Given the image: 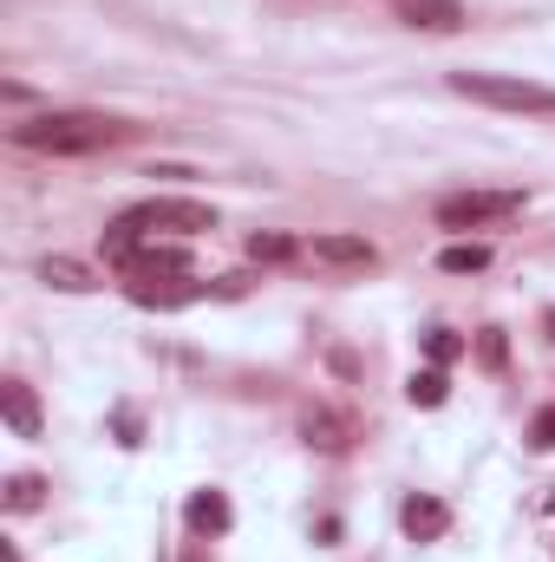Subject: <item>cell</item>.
<instances>
[{"instance_id":"obj_17","label":"cell","mask_w":555,"mask_h":562,"mask_svg":"<svg viewBox=\"0 0 555 562\" xmlns=\"http://www.w3.org/2000/svg\"><path fill=\"white\" fill-rule=\"evenodd\" d=\"M424 353H431V367H451V360L464 353V340H457L451 327H431V334H424Z\"/></svg>"},{"instance_id":"obj_16","label":"cell","mask_w":555,"mask_h":562,"mask_svg":"<svg viewBox=\"0 0 555 562\" xmlns=\"http://www.w3.org/2000/svg\"><path fill=\"white\" fill-rule=\"evenodd\" d=\"M39 477L33 471H20V477H7V510H39Z\"/></svg>"},{"instance_id":"obj_18","label":"cell","mask_w":555,"mask_h":562,"mask_svg":"<svg viewBox=\"0 0 555 562\" xmlns=\"http://www.w3.org/2000/svg\"><path fill=\"white\" fill-rule=\"evenodd\" d=\"M530 445H536V451H555V406H550V413H536V425H530Z\"/></svg>"},{"instance_id":"obj_13","label":"cell","mask_w":555,"mask_h":562,"mask_svg":"<svg viewBox=\"0 0 555 562\" xmlns=\"http://www.w3.org/2000/svg\"><path fill=\"white\" fill-rule=\"evenodd\" d=\"M438 269H444V276H484V269H490V249H484V243H451V249L438 256Z\"/></svg>"},{"instance_id":"obj_8","label":"cell","mask_w":555,"mask_h":562,"mask_svg":"<svg viewBox=\"0 0 555 562\" xmlns=\"http://www.w3.org/2000/svg\"><path fill=\"white\" fill-rule=\"evenodd\" d=\"M0 413H7L13 438H39V400H33L26 380H0Z\"/></svg>"},{"instance_id":"obj_15","label":"cell","mask_w":555,"mask_h":562,"mask_svg":"<svg viewBox=\"0 0 555 562\" xmlns=\"http://www.w3.org/2000/svg\"><path fill=\"white\" fill-rule=\"evenodd\" d=\"M249 256H256V262H294L301 243H294V236H275V229H256V236H249Z\"/></svg>"},{"instance_id":"obj_7","label":"cell","mask_w":555,"mask_h":562,"mask_svg":"<svg viewBox=\"0 0 555 562\" xmlns=\"http://www.w3.org/2000/svg\"><path fill=\"white\" fill-rule=\"evenodd\" d=\"M301 438H307L314 451H347V445H353V419L333 413V406H307V413H301Z\"/></svg>"},{"instance_id":"obj_9","label":"cell","mask_w":555,"mask_h":562,"mask_svg":"<svg viewBox=\"0 0 555 562\" xmlns=\"http://www.w3.org/2000/svg\"><path fill=\"white\" fill-rule=\"evenodd\" d=\"M406 26H431V33H457L464 26V0H399Z\"/></svg>"},{"instance_id":"obj_12","label":"cell","mask_w":555,"mask_h":562,"mask_svg":"<svg viewBox=\"0 0 555 562\" xmlns=\"http://www.w3.org/2000/svg\"><path fill=\"white\" fill-rule=\"evenodd\" d=\"M39 281H46V288H66V294L99 288V276H92L86 262H72V256H46V262H39Z\"/></svg>"},{"instance_id":"obj_4","label":"cell","mask_w":555,"mask_h":562,"mask_svg":"<svg viewBox=\"0 0 555 562\" xmlns=\"http://www.w3.org/2000/svg\"><path fill=\"white\" fill-rule=\"evenodd\" d=\"M510 216H523V190H464V196L438 203L444 229H484V223H510Z\"/></svg>"},{"instance_id":"obj_14","label":"cell","mask_w":555,"mask_h":562,"mask_svg":"<svg viewBox=\"0 0 555 562\" xmlns=\"http://www.w3.org/2000/svg\"><path fill=\"white\" fill-rule=\"evenodd\" d=\"M444 393H451L444 367H424V373H412V380H406V400H412V406H444Z\"/></svg>"},{"instance_id":"obj_10","label":"cell","mask_w":555,"mask_h":562,"mask_svg":"<svg viewBox=\"0 0 555 562\" xmlns=\"http://www.w3.org/2000/svg\"><path fill=\"white\" fill-rule=\"evenodd\" d=\"M399 524H406V537H412V543H431V537H444V530H451V510H444L438 497H406Z\"/></svg>"},{"instance_id":"obj_19","label":"cell","mask_w":555,"mask_h":562,"mask_svg":"<svg viewBox=\"0 0 555 562\" xmlns=\"http://www.w3.org/2000/svg\"><path fill=\"white\" fill-rule=\"evenodd\" d=\"M183 562H203V557H183Z\"/></svg>"},{"instance_id":"obj_1","label":"cell","mask_w":555,"mask_h":562,"mask_svg":"<svg viewBox=\"0 0 555 562\" xmlns=\"http://www.w3.org/2000/svg\"><path fill=\"white\" fill-rule=\"evenodd\" d=\"M7 138L20 144V150L86 157V150L125 144V138H132V125H118V119H99V112H39V119H20V125H7Z\"/></svg>"},{"instance_id":"obj_3","label":"cell","mask_w":555,"mask_h":562,"mask_svg":"<svg viewBox=\"0 0 555 562\" xmlns=\"http://www.w3.org/2000/svg\"><path fill=\"white\" fill-rule=\"evenodd\" d=\"M451 92L497 105V112H523V119H555V86L517 79V72H451Z\"/></svg>"},{"instance_id":"obj_2","label":"cell","mask_w":555,"mask_h":562,"mask_svg":"<svg viewBox=\"0 0 555 562\" xmlns=\"http://www.w3.org/2000/svg\"><path fill=\"white\" fill-rule=\"evenodd\" d=\"M157 229L196 236V229H216V210H209V203H190V196H150V203H132V210L105 229V249L125 256L138 236H157Z\"/></svg>"},{"instance_id":"obj_11","label":"cell","mask_w":555,"mask_h":562,"mask_svg":"<svg viewBox=\"0 0 555 562\" xmlns=\"http://www.w3.org/2000/svg\"><path fill=\"white\" fill-rule=\"evenodd\" d=\"M183 517H190L196 537H223V530H229V497H223V491H196V497L183 504Z\"/></svg>"},{"instance_id":"obj_6","label":"cell","mask_w":555,"mask_h":562,"mask_svg":"<svg viewBox=\"0 0 555 562\" xmlns=\"http://www.w3.org/2000/svg\"><path fill=\"white\" fill-rule=\"evenodd\" d=\"M301 256H307V262H327V269H373V262H380V249H373L366 236H314Z\"/></svg>"},{"instance_id":"obj_5","label":"cell","mask_w":555,"mask_h":562,"mask_svg":"<svg viewBox=\"0 0 555 562\" xmlns=\"http://www.w3.org/2000/svg\"><path fill=\"white\" fill-rule=\"evenodd\" d=\"M125 294L138 301V307H183V301H203V294H216L209 281H190V276H150V281H125Z\"/></svg>"}]
</instances>
